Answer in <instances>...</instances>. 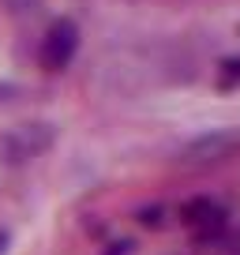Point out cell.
Wrapping results in <instances>:
<instances>
[{
    "instance_id": "obj_1",
    "label": "cell",
    "mask_w": 240,
    "mask_h": 255,
    "mask_svg": "<svg viewBox=\"0 0 240 255\" xmlns=\"http://www.w3.org/2000/svg\"><path fill=\"white\" fill-rule=\"evenodd\" d=\"M72 53H75V26H72V23H56L53 30L45 34V45H41V60H45V68L60 72V68L72 60Z\"/></svg>"
},
{
    "instance_id": "obj_2",
    "label": "cell",
    "mask_w": 240,
    "mask_h": 255,
    "mask_svg": "<svg viewBox=\"0 0 240 255\" xmlns=\"http://www.w3.org/2000/svg\"><path fill=\"white\" fill-rule=\"evenodd\" d=\"M229 68H233V72H237V75H240V60H233V64H229Z\"/></svg>"
}]
</instances>
